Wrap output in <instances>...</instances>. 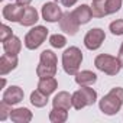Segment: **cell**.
Wrapping results in <instances>:
<instances>
[{"mask_svg": "<svg viewBox=\"0 0 123 123\" xmlns=\"http://www.w3.org/2000/svg\"><path fill=\"white\" fill-rule=\"evenodd\" d=\"M59 28L61 31H64L67 35H75L80 29V23L78 20L75 19V16L73 15V12H67L62 15V18H61L59 20Z\"/></svg>", "mask_w": 123, "mask_h": 123, "instance_id": "cell-7", "label": "cell"}, {"mask_svg": "<svg viewBox=\"0 0 123 123\" xmlns=\"http://www.w3.org/2000/svg\"><path fill=\"white\" fill-rule=\"evenodd\" d=\"M46 36H48V29L45 26H35L26 33V36H25V46L28 49H36L45 42Z\"/></svg>", "mask_w": 123, "mask_h": 123, "instance_id": "cell-5", "label": "cell"}, {"mask_svg": "<svg viewBox=\"0 0 123 123\" xmlns=\"http://www.w3.org/2000/svg\"><path fill=\"white\" fill-rule=\"evenodd\" d=\"M25 7L26 6H22L19 3H10V5H6L3 7V18L6 20H10V22H20L22 20V16L25 13Z\"/></svg>", "mask_w": 123, "mask_h": 123, "instance_id": "cell-9", "label": "cell"}, {"mask_svg": "<svg viewBox=\"0 0 123 123\" xmlns=\"http://www.w3.org/2000/svg\"><path fill=\"white\" fill-rule=\"evenodd\" d=\"M83 62V52L77 46H70L62 54V67L70 75H75Z\"/></svg>", "mask_w": 123, "mask_h": 123, "instance_id": "cell-2", "label": "cell"}, {"mask_svg": "<svg viewBox=\"0 0 123 123\" xmlns=\"http://www.w3.org/2000/svg\"><path fill=\"white\" fill-rule=\"evenodd\" d=\"M0 41L2 42H5L7 38H10V36H13V32H12V29L7 26V25H2L0 26Z\"/></svg>", "mask_w": 123, "mask_h": 123, "instance_id": "cell-28", "label": "cell"}, {"mask_svg": "<svg viewBox=\"0 0 123 123\" xmlns=\"http://www.w3.org/2000/svg\"><path fill=\"white\" fill-rule=\"evenodd\" d=\"M31 103H32L35 107H43V106H46V103H48V96L43 94V93L39 91V90H35V91H32V94H31Z\"/></svg>", "mask_w": 123, "mask_h": 123, "instance_id": "cell-21", "label": "cell"}, {"mask_svg": "<svg viewBox=\"0 0 123 123\" xmlns=\"http://www.w3.org/2000/svg\"><path fill=\"white\" fill-rule=\"evenodd\" d=\"M10 113H12L10 104H7V103H5V101L0 103V120L5 122V120L7 119V116H10Z\"/></svg>", "mask_w": 123, "mask_h": 123, "instance_id": "cell-27", "label": "cell"}, {"mask_svg": "<svg viewBox=\"0 0 123 123\" xmlns=\"http://www.w3.org/2000/svg\"><path fill=\"white\" fill-rule=\"evenodd\" d=\"M36 74L39 78H46V77H55L56 74V67L52 65H43L39 62V65L36 67Z\"/></svg>", "mask_w": 123, "mask_h": 123, "instance_id": "cell-22", "label": "cell"}, {"mask_svg": "<svg viewBox=\"0 0 123 123\" xmlns=\"http://www.w3.org/2000/svg\"><path fill=\"white\" fill-rule=\"evenodd\" d=\"M38 22V12L35 7H31V6H26L25 7V13L22 16V20L19 22L22 26H32Z\"/></svg>", "mask_w": 123, "mask_h": 123, "instance_id": "cell-18", "label": "cell"}, {"mask_svg": "<svg viewBox=\"0 0 123 123\" xmlns=\"http://www.w3.org/2000/svg\"><path fill=\"white\" fill-rule=\"evenodd\" d=\"M109 29H110V32H111L113 35H116V36L123 35V19H117V20L111 22L110 26H109Z\"/></svg>", "mask_w": 123, "mask_h": 123, "instance_id": "cell-26", "label": "cell"}, {"mask_svg": "<svg viewBox=\"0 0 123 123\" xmlns=\"http://www.w3.org/2000/svg\"><path fill=\"white\" fill-rule=\"evenodd\" d=\"M18 67V55L3 54L0 58V75H6Z\"/></svg>", "mask_w": 123, "mask_h": 123, "instance_id": "cell-11", "label": "cell"}, {"mask_svg": "<svg viewBox=\"0 0 123 123\" xmlns=\"http://www.w3.org/2000/svg\"><path fill=\"white\" fill-rule=\"evenodd\" d=\"M96 100H97V93L88 86H81V88L73 94V107L75 110H81L86 106L94 104Z\"/></svg>", "mask_w": 123, "mask_h": 123, "instance_id": "cell-4", "label": "cell"}, {"mask_svg": "<svg viewBox=\"0 0 123 123\" xmlns=\"http://www.w3.org/2000/svg\"><path fill=\"white\" fill-rule=\"evenodd\" d=\"M106 39V33L104 31H101L100 28H94V29H90L86 36H84V45L87 49L90 51H94V49H98L101 46V43L104 42Z\"/></svg>", "mask_w": 123, "mask_h": 123, "instance_id": "cell-6", "label": "cell"}, {"mask_svg": "<svg viewBox=\"0 0 123 123\" xmlns=\"http://www.w3.org/2000/svg\"><path fill=\"white\" fill-rule=\"evenodd\" d=\"M49 43L54 46V48H64L65 46V43H67V39H65V36H62V35H58V33H55V35H52L51 38H49Z\"/></svg>", "mask_w": 123, "mask_h": 123, "instance_id": "cell-24", "label": "cell"}, {"mask_svg": "<svg viewBox=\"0 0 123 123\" xmlns=\"http://www.w3.org/2000/svg\"><path fill=\"white\" fill-rule=\"evenodd\" d=\"M58 87V81L55 80V77H46V78H41L38 83V90L42 91L43 94L49 96L52 94Z\"/></svg>", "mask_w": 123, "mask_h": 123, "instance_id": "cell-16", "label": "cell"}, {"mask_svg": "<svg viewBox=\"0 0 123 123\" xmlns=\"http://www.w3.org/2000/svg\"><path fill=\"white\" fill-rule=\"evenodd\" d=\"M10 119L15 123H28L32 120V111L26 107H19V109L12 110Z\"/></svg>", "mask_w": 123, "mask_h": 123, "instance_id": "cell-14", "label": "cell"}, {"mask_svg": "<svg viewBox=\"0 0 123 123\" xmlns=\"http://www.w3.org/2000/svg\"><path fill=\"white\" fill-rule=\"evenodd\" d=\"M119 59H120V62H122V68H123V42H122L120 49H119Z\"/></svg>", "mask_w": 123, "mask_h": 123, "instance_id": "cell-30", "label": "cell"}, {"mask_svg": "<svg viewBox=\"0 0 123 123\" xmlns=\"http://www.w3.org/2000/svg\"><path fill=\"white\" fill-rule=\"evenodd\" d=\"M68 119V111L67 109H61V107H54L49 111V120L52 123H64Z\"/></svg>", "mask_w": 123, "mask_h": 123, "instance_id": "cell-19", "label": "cell"}, {"mask_svg": "<svg viewBox=\"0 0 123 123\" xmlns=\"http://www.w3.org/2000/svg\"><path fill=\"white\" fill-rule=\"evenodd\" d=\"M52 104L54 107H61V109H70L73 107V94L67 93V91H59L54 100H52Z\"/></svg>", "mask_w": 123, "mask_h": 123, "instance_id": "cell-12", "label": "cell"}, {"mask_svg": "<svg viewBox=\"0 0 123 123\" xmlns=\"http://www.w3.org/2000/svg\"><path fill=\"white\" fill-rule=\"evenodd\" d=\"M77 2H78V0H61V3H62L65 7H71V6H74Z\"/></svg>", "mask_w": 123, "mask_h": 123, "instance_id": "cell-29", "label": "cell"}, {"mask_svg": "<svg viewBox=\"0 0 123 123\" xmlns=\"http://www.w3.org/2000/svg\"><path fill=\"white\" fill-rule=\"evenodd\" d=\"M120 7H122V0H106V10H107V15H111V13L119 12Z\"/></svg>", "mask_w": 123, "mask_h": 123, "instance_id": "cell-25", "label": "cell"}, {"mask_svg": "<svg viewBox=\"0 0 123 123\" xmlns=\"http://www.w3.org/2000/svg\"><path fill=\"white\" fill-rule=\"evenodd\" d=\"M94 65L97 70L103 71L104 74L107 75H116L120 68H122V62L119 56H111V55H107V54H100L96 56L94 59Z\"/></svg>", "mask_w": 123, "mask_h": 123, "instance_id": "cell-3", "label": "cell"}, {"mask_svg": "<svg viewBox=\"0 0 123 123\" xmlns=\"http://www.w3.org/2000/svg\"><path fill=\"white\" fill-rule=\"evenodd\" d=\"M73 15L75 16V19L78 20L80 25H86L91 20L93 13H91V6L87 5H81L80 7H77L75 10H73Z\"/></svg>", "mask_w": 123, "mask_h": 123, "instance_id": "cell-13", "label": "cell"}, {"mask_svg": "<svg viewBox=\"0 0 123 123\" xmlns=\"http://www.w3.org/2000/svg\"><path fill=\"white\" fill-rule=\"evenodd\" d=\"M62 10H61V7L56 5V3H54V2H49V3H45L43 6H42V18H43V20H46V22H51V23H54V22H59L61 20V18H62Z\"/></svg>", "mask_w": 123, "mask_h": 123, "instance_id": "cell-8", "label": "cell"}, {"mask_svg": "<svg viewBox=\"0 0 123 123\" xmlns=\"http://www.w3.org/2000/svg\"><path fill=\"white\" fill-rule=\"evenodd\" d=\"M39 62L43 64V65L56 67V55H55L52 51L46 49V51H43V52L41 54V56H39Z\"/></svg>", "mask_w": 123, "mask_h": 123, "instance_id": "cell-23", "label": "cell"}, {"mask_svg": "<svg viewBox=\"0 0 123 123\" xmlns=\"http://www.w3.org/2000/svg\"><path fill=\"white\" fill-rule=\"evenodd\" d=\"M97 81V75L93 73V71H88V70H86V71H78L77 74H75V83L78 84V86H91V84H94Z\"/></svg>", "mask_w": 123, "mask_h": 123, "instance_id": "cell-17", "label": "cell"}, {"mask_svg": "<svg viewBox=\"0 0 123 123\" xmlns=\"http://www.w3.org/2000/svg\"><path fill=\"white\" fill-rule=\"evenodd\" d=\"M20 48H22V42H20V39L18 38V36H10V38H7L5 42H3V49H5V52L6 54H9V55H18L19 52H20Z\"/></svg>", "mask_w": 123, "mask_h": 123, "instance_id": "cell-15", "label": "cell"}, {"mask_svg": "<svg viewBox=\"0 0 123 123\" xmlns=\"http://www.w3.org/2000/svg\"><path fill=\"white\" fill-rule=\"evenodd\" d=\"M16 2H18L19 5H22V6H29L32 0H16Z\"/></svg>", "mask_w": 123, "mask_h": 123, "instance_id": "cell-31", "label": "cell"}, {"mask_svg": "<svg viewBox=\"0 0 123 123\" xmlns=\"http://www.w3.org/2000/svg\"><path fill=\"white\" fill-rule=\"evenodd\" d=\"M91 13H93V18H104V16H107L106 0H93Z\"/></svg>", "mask_w": 123, "mask_h": 123, "instance_id": "cell-20", "label": "cell"}, {"mask_svg": "<svg viewBox=\"0 0 123 123\" xmlns=\"http://www.w3.org/2000/svg\"><path fill=\"white\" fill-rule=\"evenodd\" d=\"M23 90L18 86H10L5 93H3V97H2V101L10 104V106H15L18 103H20L23 100Z\"/></svg>", "mask_w": 123, "mask_h": 123, "instance_id": "cell-10", "label": "cell"}, {"mask_svg": "<svg viewBox=\"0 0 123 123\" xmlns=\"http://www.w3.org/2000/svg\"><path fill=\"white\" fill-rule=\"evenodd\" d=\"M122 106H123V88L122 87L111 88L110 93L106 94L98 103L100 110L107 116H113V114L119 113Z\"/></svg>", "mask_w": 123, "mask_h": 123, "instance_id": "cell-1", "label": "cell"}]
</instances>
